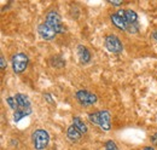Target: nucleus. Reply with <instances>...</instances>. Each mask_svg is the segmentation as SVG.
I'll list each match as a JSON object with an SVG mask.
<instances>
[{
  "mask_svg": "<svg viewBox=\"0 0 157 150\" xmlns=\"http://www.w3.org/2000/svg\"><path fill=\"white\" fill-rule=\"evenodd\" d=\"M88 119L92 124L99 126L104 131H109L111 128V115L108 110L92 112L88 115Z\"/></svg>",
  "mask_w": 157,
  "mask_h": 150,
  "instance_id": "1",
  "label": "nucleus"
},
{
  "mask_svg": "<svg viewBox=\"0 0 157 150\" xmlns=\"http://www.w3.org/2000/svg\"><path fill=\"white\" fill-rule=\"evenodd\" d=\"M45 23H46L47 26H50L57 34H62V33L65 32V27H64V24L62 23V18H60L58 12L55 11V10L50 11V12L46 15Z\"/></svg>",
  "mask_w": 157,
  "mask_h": 150,
  "instance_id": "2",
  "label": "nucleus"
},
{
  "mask_svg": "<svg viewBox=\"0 0 157 150\" xmlns=\"http://www.w3.org/2000/svg\"><path fill=\"white\" fill-rule=\"evenodd\" d=\"M32 142H33L34 149H45L48 145V142H50L48 132L45 131V130H36L35 132H33V134H32Z\"/></svg>",
  "mask_w": 157,
  "mask_h": 150,
  "instance_id": "3",
  "label": "nucleus"
},
{
  "mask_svg": "<svg viewBox=\"0 0 157 150\" xmlns=\"http://www.w3.org/2000/svg\"><path fill=\"white\" fill-rule=\"evenodd\" d=\"M12 69L16 74H21L23 73L27 67H28V63H29V58L25 53H16L15 56L12 57Z\"/></svg>",
  "mask_w": 157,
  "mask_h": 150,
  "instance_id": "4",
  "label": "nucleus"
},
{
  "mask_svg": "<svg viewBox=\"0 0 157 150\" xmlns=\"http://www.w3.org/2000/svg\"><path fill=\"white\" fill-rule=\"evenodd\" d=\"M75 97H76L78 103H80L81 105H83V107L93 105V104H96L97 101H98V98H97L96 94L91 93V92H88V91H86V90H80V91H78L76 94H75Z\"/></svg>",
  "mask_w": 157,
  "mask_h": 150,
  "instance_id": "5",
  "label": "nucleus"
},
{
  "mask_svg": "<svg viewBox=\"0 0 157 150\" xmlns=\"http://www.w3.org/2000/svg\"><path fill=\"white\" fill-rule=\"evenodd\" d=\"M13 97H15L16 103H17V110L22 112L25 116L32 114V104H30L28 96L23 93H16V96H13Z\"/></svg>",
  "mask_w": 157,
  "mask_h": 150,
  "instance_id": "6",
  "label": "nucleus"
},
{
  "mask_svg": "<svg viewBox=\"0 0 157 150\" xmlns=\"http://www.w3.org/2000/svg\"><path fill=\"white\" fill-rule=\"evenodd\" d=\"M105 47L109 52L113 53H121L123 51V45L121 40L116 35H108L105 38Z\"/></svg>",
  "mask_w": 157,
  "mask_h": 150,
  "instance_id": "7",
  "label": "nucleus"
},
{
  "mask_svg": "<svg viewBox=\"0 0 157 150\" xmlns=\"http://www.w3.org/2000/svg\"><path fill=\"white\" fill-rule=\"evenodd\" d=\"M38 33H39V35L44 40H47V41L53 40L55 37H56V34H57V33H56L50 26H47L45 22L38 26Z\"/></svg>",
  "mask_w": 157,
  "mask_h": 150,
  "instance_id": "8",
  "label": "nucleus"
},
{
  "mask_svg": "<svg viewBox=\"0 0 157 150\" xmlns=\"http://www.w3.org/2000/svg\"><path fill=\"white\" fill-rule=\"evenodd\" d=\"M117 15L120 17L124 18V21L128 23V24H134L138 23V15L136 11L131 10V9H126V10H118Z\"/></svg>",
  "mask_w": 157,
  "mask_h": 150,
  "instance_id": "9",
  "label": "nucleus"
},
{
  "mask_svg": "<svg viewBox=\"0 0 157 150\" xmlns=\"http://www.w3.org/2000/svg\"><path fill=\"white\" fill-rule=\"evenodd\" d=\"M76 52H78V57L80 63H82V64H87V63L91 61V52L88 51V49H87L86 46H83V45H78Z\"/></svg>",
  "mask_w": 157,
  "mask_h": 150,
  "instance_id": "10",
  "label": "nucleus"
},
{
  "mask_svg": "<svg viewBox=\"0 0 157 150\" xmlns=\"http://www.w3.org/2000/svg\"><path fill=\"white\" fill-rule=\"evenodd\" d=\"M110 19H111V22H113V24L118 28L120 30H128V23L124 21V18H122V17H120L117 14H113L111 16H110Z\"/></svg>",
  "mask_w": 157,
  "mask_h": 150,
  "instance_id": "11",
  "label": "nucleus"
},
{
  "mask_svg": "<svg viewBox=\"0 0 157 150\" xmlns=\"http://www.w3.org/2000/svg\"><path fill=\"white\" fill-rule=\"evenodd\" d=\"M67 136H68V138H69L71 142H78V140L81 139L82 133L73 125V126H69V127H68V130H67Z\"/></svg>",
  "mask_w": 157,
  "mask_h": 150,
  "instance_id": "12",
  "label": "nucleus"
},
{
  "mask_svg": "<svg viewBox=\"0 0 157 150\" xmlns=\"http://www.w3.org/2000/svg\"><path fill=\"white\" fill-rule=\"evenodd\" d=\"M73 125H74V126L78 128V131L82 133V134L88 131V128H87L86 124H85V122H83V121H82V120H81L78 116H74V117H73Z\"/></svg>",
  "mask_w": 157,
  "mask_h": 150,
  "instance_id": "13",
  "label": "nucleus"
},
{
  "mask_svg": "<svg viewBox=\"0 0 157 150\" xmlns=\"http://www.w3.org/2000/svg\"><path fill=\"white\" fill-rule=\"evenodd\" d=\"M51 65L55 67V68H57V69H60V68H63L65 65V62H64V59L62 57L59 56L52 57L51 58Z\"/></svg>",
  "mask_w": 157,
  "mask_h": 150,
  "instance_id": "14",
  "label": "nucleus"
},
{
  "mask_svg": "<svg viewBox=\"0 0 157 150\" xmlns=\"http://www.w3.org/2000/svg\"><path fill=\"white\" fill-rule=\"evenodd\" d=\"M6 103L10 105V108H11V109H13L15 112L17 110V103H16L15 97H7V98H6Z\"/></svg>",
  "mask_w": 157,
  "mask_h": 150,
  "instance_id": "15",
  "label": "nucleus"
},
{
  "mask_svg": "<svg viewBox=\"0 0 157 150\" xmlns=\"http://www.w3.org/2000/svg\"><path fill=\"white\" fill-rule=\"evenodd\" d=\"M105 150H118L117 149V145L114 140H108L105 143Z\"/></svg>",
  "mask_w": 157,
  "mask_h": 150,
  "instance_id": "16",
  "label": "nucleus"
},
{
  "mask_svg": "<svg viewBox=\"0 0 157 150\" xmlns=\"http://www.w3.org/2000/svg\"><path fill=\"white\" fill-rule=\"evenodd\" d=\"M138 30H139V24L138 23H134V24H129L128 26V33H132V34H136L138 33Z\"/></svg>",
  "mask_w": 157,
  "mask_h": 150,
  "instance_id": "17",
  "label": "nucleus"
},
{
  "mask_svg": "<svg viewBox=\"0 0 157 150\" xmlns=\"http://www.w3.org/2000/svg\"><path fill=\"white\" fill-rule=\"evenodd\" d=\"M0 68H1V70H5L6 69V61H5L4 55L0 56Z\"/></svg>",
  "mask_w": 157,
  "mask_h": 150,
  "instance_id": "18",
  "label": "nucleus"
},
{
  "mask_svg": "<svg viewBox=\"0 0 157 150\" xmlns=\"http://www.w3.org/2000/svg\"><path fill=\"white\" fill-rule=\"evenodd\" d=\"M44 98H45V99H46L48 103H51V104H55V99L52 98V96H51L50 93H45V94H44Z\"/></svg>",
  "mask_w": 157,
  "mask_h": 150,
  "instance_id": "19",
  "label": "nucleus"
},
{
  "mask_svg": "<svg viewBox=\"0 0 157 150\" xmlns=\"http://www.w3.org/2000/svg\"><path fill=\"white\" fill-rule=\"evenodd\" d=\"M151 143H152L154 145H157V132L154 136H151Z\"/></svg>",
  "mask_w": 157,
  "mask_h": 150,
  "instance_id": "20",
  "label": "nucleus"
},
{
  "mask_svg": "<svg viewBox=\"0 0 157 150\" xmlns=\"http://www.w3.org/2000/svg\"><path fill=\"white\" fill-rule=\"evenodd\" d=\"M109 2H110V4H113V5H115V6H120V5H122V1H113V0H109Z\"/></svg>",
  "mask_w": 157,
  "mask_h": 150,
  "instance_id": "21",
  "label": "nucleus"
},
{
  "mask_svg": "<svg viewBox=\"0 0 157 150\" xmlns=\"http://www.w3.org/2000/svg\"><path fill=\"white\" fill-rule=\"evenodd\" d=\"M152 38L157 41V29H155V30L152 32Z\"/></svg>",
  "mask_w": 157,
  "mask_h": 150,
  "instance_id": "22",
  "label": "nucleus"
},
{
  "mask_svg": "<svg viewBox=\"0 0 157 150\" xmlns=\"http://www.w3.org/2000/svg\"><path fill=\"white\" fill-rule=\"evenodd\" d=\"M143 150H155V149H154L152 147H146V148H144Z\"/></svg>",
  "mask_w": 157,
  "mask_h": 150,
  "instance_id": "23",
  "label": "nucleus"
}]
</instances>
